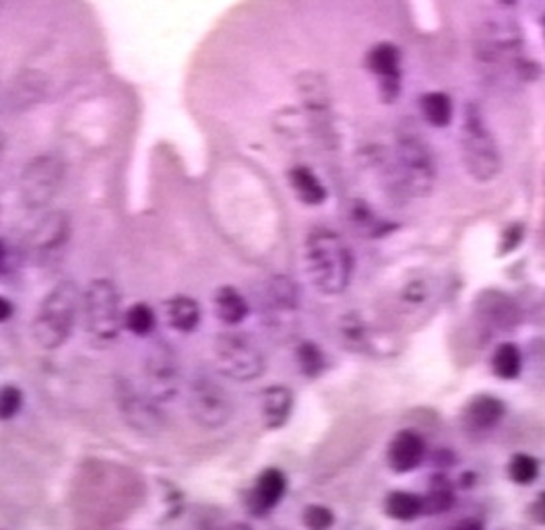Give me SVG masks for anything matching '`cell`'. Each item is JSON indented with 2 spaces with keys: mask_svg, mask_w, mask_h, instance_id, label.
<instances>
[{
  "mask_svg": "<svg viewBox=\"0 0 545 530\" xmlns=\"http://www.w3.org/2000/svg\"><path fill=\"white\" fill-rule=\"evenodd\" d=\"M355 260L345 240L330 229H314L306 240V271L322 296H339L350 287Z\"/></svg>",
  "mask_w": 545,
  "mask_h": 530,
  "instance_id": "cell-1",
  "label": "cell"
},
{
  "mask_svg": "<svg viewBox=\"0 0 545 530\" xmlns=\"http://www.w3.org/2000/svg\"><path fill=\"white\" fill-rule=\"evenodd\" d=\"M81 297L77 283L70 279L57 283L44 296L31 324V335L39 349L54 351L68 341L81 310Z\"/></svg>",
  "mask_w": 545,
  "mask_h": 530,
  "instance_id": "cell-2",
  "label": "cell"
},
{
  "mask_svg": "<svg viewBox=\"0 0 545 530\" xmlns=\"http://www.w3.org/2000/svg\"><path fill=\"white\" fill-rule=\"evenodd\" d=\"M397 176L399 186L412 196H428L436 182V160L432 147L414 124H401L397 129Z\"/></svg>",
  "mask_w": 545,
  "mask_h": 530,
  "instance_id": "cell-3",
  "label": "cell"
},
{
  "mask_svg": "<svg viewBox=\"0 0 545 530\" xmlns=\"http://www.w3.org/2000/svg\"><path fill=\"white\" fill-rule=\"evenodd\" d=\"M461 151L465 168H467L469 176L476 182L486 184V182H492L500 173V149H498L494 134L487 129L484 112L476 104L465 108Z\"/></svg>",
  "mask_w": 545,
  "mask_h": 530,
  "instance_id": "cell-4",
  "label": "cell"
},
{
  "mask_svg": "<svg viewBox=\"0 0 545 530\" xmlns=\"http://www.w3.org/2000/svg\"><path fill=\"white\" fill-rule=\"evenodd\" d=\"M85 328L98 341H114L124 327L121 291L110 279H93L81 297Z\"/></svg>",
  "mask_w": 545,
  "mask_h": 530,
  "instance_id": "cell-5",
  "label": "cell"
},
{
  "mask_svg": "<svg viewBox=\"0 0 545 530\" xmlns=\"http://www.w3.org/2000/svg\"><path fill=\"white\" fill-rule=\"evenodd\" d=\"M67 168L58 155L44 153L29 160L19 176V199L23 207L42 211L57 199L65 184Z\"/></svg>",
  "mask_w": 545,
  "mask_h": 530,
  "instance_id": "cell-6",
  "label": "cell"
},
{
  "mask_svg": "<svg viewBox=\"0 0 545 530\" xmlns=\"http://www.w3.org/2000/svg\"><path fill=\"white\" fill-rule=\"evenodd\" d=\"M215 366L221 376L236 382H252L265 374L267 359L258 345L242 332H224L215 341Z\"/></svg>",
  "mask_w": 545,
  "mask_h": 530,
  "instance_id": "cell-7",
  "label": "cell"
},
{
  "mask_svg": "<svg viewBox=\"0 0 545 530\" xmlns=\"http://www.w3.org/2000/svg\"><path fill=\"white\" fill-rule=\"evenodd\" d=\"M186 409L196 425L203 430H219L225 423H230L234 417V400L232 394L224 386L215 382L211 376H196L188 384Z\"/></svg>",
  "mask_w": 545,
  "mask_h": 530,
  "instance_id": "cell-8",
  "label": "cell"
},
{
  "mask_svg": "<svg viewBox=\"0 0 545 530\" xmlns=\"http://www.w3.org/2000/svg\"><path fill=\"white\" fill-rule=\"evenodd\" d=\"M145 392L160 405L172 402L182 389V363L170 345L157 343L145 359Z\"/></svg>",
  "mask_w": 545,
  "mask_h": 530,
  "instance_id": "cell-9",
  "label": "cell"
},
{
  "mask_svg": "<svg viewBox=\"0 0 545 530\" xmlns=\"http://www.w3.org/2000/svg\"><path fill=\"white\" fill-rule=\"evenodd\" d=\"M116 402L124 421L139 433L155 436L165 430V417L160 402L149 397L147 392L134 389L129 379H121L116 384Z\"/></svg>",
  "mask_w": 545,
  "mask_h": 530,
  "instance_id": "cell-10",
  "label": "cell"
},
{
  "mask_svg": "<svg viewBox=\"0 0 545 530\" xmlns=\"http://www.w3.org/2000/svg\"><path fill=\"white\" fill-rule=\"evenodd\" d=\"M70 237V217L65 211H50L37 221L27 237V255L36 263H44L50 256L65 250Z\"/></svg>",
  "mask_w": 545,
  "mask_h": 530,
  "instance_id": "cell-11",
  "label": "cell"
},
{
  "mask_svg": "<svg viewBox=\"0 0 545 530\" xmlns=\"http://www.w3.org/2000/svg\"><path fill=\"white\" fill-rule=\"evenodd\" d=\"M399 67L401 57L399 50L393 44H378L368 54V68L381 78V95L389 104L401 91Z\"/></svg>",
  "mask_w": 545,
  "mask_h": 530,
  "instance_id": "cell-12",
  "label": "cell"
},
{
  "mask_svg": "<svg viewBox=\"0 0 545 530\" xmlns=\"http://www.w3.org/2000/svg\"><path fill=\"white\" fill-rule=\"evenodd\" d=\"M425 456L424 440L415 431H401L389 446V464L394 473H409L422 464Z\"/></svg>",
  "mask_w": 545,
  "mask_h": 530,
  "instance_id": "cell-13",
  "label": "cell"
},
{
  "mask_svg": "<svg viewBox=\"0 0 545 530\" xmlns=\"http://www.w3.org/2000/svg\"><path fill=\"white\" fill-rule=\"evenodd\" d=\"M286 474L279 469H267L260 477L257 479V485L250 494V505L257 514H265L273 510L278 505L283 495H286Z\"/></svg>",
  "mask_w": 545,
  "mask_h": 530,
  "instance_id": "cell-14",
  "label": "cell"
},
{
  "mask_svg": "<svg viewBox=\"0 0 545 530\" xmlns=\"http://www.w3.org/2000/svg\"><path fill=\"white\" fill-rule=\"evenodd\" d=\"M46 89H48V81H46L44 75L34 73V70H31V73L19 75L15 78V83L11 85V91H9L11 109L23 112V109L34 108L36 104L42 101Z\"/></svg>",
  "mask_w": 545,
  "mask_h": 530,
  "instance_id": "cell-15",
  "label": "cell"
},
{
  "mask_svg": "<svg viewBox=\"0 0 545 530\" xmlns=\"http://www.w3.org/2000/svg\"><path fill=\"white\" fill-rule=\"evenodd\" d=\"M298 93L302 98L306 109L314 116H322L330 108V93L325 77L320 73H302L298 77Z\"/></svg>",
  "mask_w": 545,
  "mask_h": 530,
  "instance_id": "cell-16",
  "label": "cell"
},
{
  "mask_svg": "<svg viewBox=\"0 0 545 530\" xmlns=\"http://www.w3.org/2000/svg\"><path fill=\"white\" fill-rule=\"evenodd\" d=\"M294 409V394L286 386H271L263 392V419L268 430H279L288 423Z\"/></svg>",
  "mask_w": 545,
  "mask_h": 530,
  "instance_id": "cell-17",
  "label": "cell"
},
{
  "mask_svg": "<svg viewBox=\"0 0 545 530\" xmlns=\"http://www.w3.org/2000/svg\"><path fill=\"white\" fill-rule=\"evenodd\" d=\"M165 320L173 330L188 335L201 324V306L188 296L172 297L165 302Z\"/></svg>",
  "mask_w": 545,
  "mask_h": 530,
  "instance_id": "cell-18",
  "label": "cell"
},
{
  "mask_svg": "<svg viewBox=\"0 0 545 530\" xmlns=\"http://www.w3.org/2000/svg\"><path fill=\"white\" fill-rule=\"evenodd\" d=\"M502 417H504L502 400H498L494 397H477L476 400L469 402L467 409H465L467 425L477 431L492 430L496 423H500Z\"/></svg>",
  "mask_w": 545,
  "mask_h": 530,
  "instance_id": "cell-19",
  "label": "cell"
},
{
  "mask_svg": "<svg viewBox=\"0 0 545 530\" xmlns=\"http://www.w3.org/2000/svg\"><path fill=\"white\" fill-rule=\"evenodd\" d=\"M215 314L217 318L227 324V327H238L240 322L246 320L248 316V302L244 299L238 289L234 287H221L215 294Z\"/></svg>",
  "mask_w": 545,
  "mask_h": 530,
  "instance_id": "cell-20",
  "label": "cell"
},
{
  "mask_svg": "<svg viewBox=\"0 0 545 530\" xmlns=\"http://www.w3.org/2000/svg\"><path fill=\"white\" fill-rule=\"evenodd\" d=\"M289 184L298 199L306 204H322L327 199V190L320 180L308 168H294L289 171Z\"/></svg>",
  "mask_w": 545,
  "mask_h": 530,
  "instance_id": "cell-21",
  "label": "cell"
},
{
  "mask_svg": "<svg viewBox=\"0 0 545 530\" xmlns=\"http://www.w3.org/2000/svg\"><path fill=\"white\" fill-rule=\"evenodd\" d=\"M384 510L394 520L409 522V520L420 516V514L424 512V500L422 497L407 494V492H394L386 497Z\"/></svg>",
  "mask_w": 545,
  "mask_h": 530,
  "instance_id": "cell-22",
  "label": "cell"
},
{
  "mask_svg": "<svg viewBox=\"0 0 545 530\" xmlns=\"http://www.w3.org/2000/svg\"><path fill=\"white\" fill-rule=\"evenodd\" d=\"M422 114L425 120L436 129H445L450 124V118H453V104H450V98L445 93H425L422 98Z\"/></svg>",
  "mask_w": 545,
  "mask_h": 530,
  "instance_id": "cell-23",
  "label": "cell"
},
{
  "mask_svg": "<svg viewBox=\"0 0 545 530\" xmlns=\"http://www.w3.org/2000/svg\"><path fill=\"white\" fill-rule=\"evenodd\" d=\"M494 374L502 379H515L520 374V368H523V358H520V351L517 345L504 343L498 347L492 359Z\"/></svg>",
  "mask_w": 545,
  "mask_h": 530,
  "instance_id": "cell-24",
  "label": "cell"
},
{
  "mask_svg": "<svg viewBox=\"0 0 545 530\" xmlns=\"http://www.w3.org/2000/svg\"><path fill=\"white\" fill-rule=\"evenodd\" d=\"M155 312L147 304H134L124 314V328H129L134 337H149L155 330Z\"/></svg>",
  "mask_w": 545,
  "mask_h": 530,
  "instance_id": "cell-25",
  "label": "cell"
},
{
  "mask_svg": "<svg viewBox=\"0 0 545 530\" xmlns=\"http://www.w3.org/2000/svg\"><path fill=\"white\" fill-rule=\"evenodd\" d=\"M424 500V512H430V514H442L453 508L455 504V494L446 481L436 479L434 483L430 485V492Z\"/></svg>",
  "mask_w": 545,
  "mask_h": 530,
  "instance_id": "cell-26",
  "label": "cell"
},
{
  "mask_svg": "<svg viewBox=\"0 0 545 530\" xmlns=\"http://www.w3.org/2000/svg\"><path fill=\"white\" fill-rule=\"evenodd\" d=\"M508 474L515 483L529 485V483H533V481L537 479V474H540V464H537L533 456L517 454V456H512V461L508 464Z\"/></svg>",
  "mask_w": 545,
  "mask_h": 530,
  "instance_id": "cell-27",
  "label": "cell"
},
{
  "mask_svg": "<svg viewBox=\"0 0 545 530\" xmlns=\"http://www.w3.org/2000/svg\"><path fill=\"white\" fill-rule=\"evenodd\" d=\"M298 363L299 368H302V371L306 376H319L322 368H325V358H322L320 349L312 343H304L302 347L298 349Z\"/></svg>",
  "mask_w": 545,
  "mask_h": 530,
  "instance_id": "cell-28",
  "label": "cell"
},
{
  "mask_svg": "<svg viewBox=\"0 0 545 530\" xmlns=\"http://www.w3.org/2000/svg\"><path fill=\"white\" fill-rule=\"evenodd\" d=\"M23 407V392L17 386H3L0 389V421H9L17 417Z\"/></svg>",
  "mask_w": 545,
  "mask_h": 530,
  "instance_id": "cell-29",
  "label": "cell"
},
{
  "mask_svg": "<svg viewBox=\"0 0 545 530\" xmlns=\"http://www.w3.org/2000/svg\"><path fill=\"white\" fill-rule=\"evenodd\" d=\"M304 525L314 530L329 528L333 525V512L325 508V505H308L304 510Z\"/></svg>",
  "mask_w": 545,
  "mask_h": 530,
  "instance_id": "cell-30",
  "label": "cell"
},
{
  "mask_svg": "<svg viewBox=\"0 0 545 530\" xmlns=\"http://www.w3.org/2000/svg\"><path fill=\"white\" fill-rule=\"evenodd\" d=\"M529 516H531L537 525H545V494L537 497L531 510H529Z\"/></svg>",
  "mask_w": 545,
  "mask_h": 530,
  "instance_id": "cell-31",
  "label": "cell"
},
{
  "mask_svg": "<svg viewBox=\"0 0 545 530\" xmlns=\"http://www.w3.org/2000/svg\"><path fill=\"white\" fill-rule=\"evenodd\" d=\"M11 316H13V304L6 297L0 296V324L9 320Z\"/></svg>",
  "mask_w": 545,
  "mask_h": 530,
  "instance_id": "cell-32",
  "label": "cell"
},
{
  "mask_svg": "<svg viewBox=\"0 0 545 530\" xmlns=\"http://www.w3.org/2000/svg\"><path fill=\"white\" fill-rule=\"evenodd\" d=\"M9 260H11L9 248H6V244L3 240H0V273L9 268Z\"/></svg>",
  "mask_w": 545,
  "mask_h": 530,
  "instance_id": "cell-33",
  "label": "cell"
},
{
  "mask_svg": "<svg viewBox=\"0 0 545 530\" xmlns=\"http://www.w3.org/2000/svg\"><path fill=\"white\" fill-rule=\"evenodd\" d=\"M5 151H6V137H5V132L0 130V161H3Z\"/></svg>",
  "mask_w": 545,
  "mask_h": 530,
  "instance_id": "cell-34",
  "label": "cell"
},
{
  "mask_svg": "<svg viewBox=\"0 0 545 530\" xmlns=\"http://www.w3.org/2000/svg\"><path fill=\"white\" fill-rule=\"evenodd\" d=\"M498 3L504 6H512V5H517V0H498Z\"/></svg>",
  "mask_w": 545,
  "mask_h": 530,
  "instance_id": "cell-35",
  "label": "cell"
},
{
  "mask_svg": "<svg viewBox=\"0 0 545 530\" xmlns=\"http://www.w3.org/2000/svg\"><path fill=\"white\" fill-rule=\"evenodd\" d=\"M543 34H545V21H543Z\"/></svg>",
  "mask_w": 545,
  "mask_h": 530,
  "instance_id": "cell-36",
  "label": "cell"
}]
</instances>
